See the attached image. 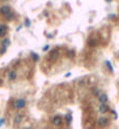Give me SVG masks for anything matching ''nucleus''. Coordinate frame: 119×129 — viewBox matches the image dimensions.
I'll list each match as a JSON object with an SVG mask.
<instances>
[{
    "label": "nucleus",
    "mask_w": 119,
    "mask_h": 129,
    "mask_svg": "<svg viewBox=\"0 0 119 129\" xmlns=\"http://www.w3.org/2000/svg\"><path fill=\"white\" fill-rule=\"evenodd\" d=\"M26 106V100L25 99H17L14 101V108L17 109H22Z\"/></svg>",
    "instance_id": "1"
},
{
    "label": "nucleus",
    "mask_w": 119,
    "mask_h": 129,
    "mask_svg": "<svg viewBox=\"0 0 119 129\" xmlns=\"http://www.w3.org/2000/svg\"><path fill=\"white\" fill-rule=\"evenodd\" d=\"M0 13L3 14V15H5V16H8L12 12H11V7L7 6V5H4V6L0 7Z\"/></svg>",
    "instance_id": "2"
},
{
    "label": "nucleus",
    "mask_w": 119,
    "mask_h": 129,
    "mask_svg": "<svg viewBox=\"0 0 119 129\" xmlns=\"http://www.w3.org/2000/svg\"><path fill=\"white\" fill-rule=\"evenodd\" d=\"M98 100L100 104H106V102L109 101V97H107L106 93H100V94L98 95Z\"/></svg>",
    "instance_id": "3"
},
{
    "label": "nucleus",
    "mask_w": 119,
    "mask_h": 129,
    "mask_svg": "<svg viewBox=\"0 0 119 129\" xmlns=\"http://www.w3.org/2000/svg\"><path fill=\"white\" fill-rule=\"evenodd\" d=\"M107 123H109V119H107L106 116H102V118L98 119V125L100 127H105Z\"/></svg>",
    "instance_id": "4"
},
{
    "label": "nucleus",
    "mask_w": 119,
    "mask_h": 129,
    "mask_svg": "<svg viewBox=\"0 0 119 129\" xmlns=\"http://www.w3.org/2000/svg\"><path fill=\"white\" fill-rule=\"evenodd\" d=\"M62 121H63V119H62L61 116H54L53 120H51V123H53L54 126H61Z\"/></svg>",
    "instance_id": "5"
},
{
    "label": "nucleus",
    "mask_w": 119,
    "mask_h": 129,
    "mask_svg": "<svg viewBox=\"0 0 119 129\" xmlns=\"http://www.w3.org/2000/svg\"><path fill=\"white\" fill-rule=\"evenodd\" d=\"M7 33V26L0 23V37H4Z\"/></svg>",
    "instance_id": "6"
},
{
    "label": "nucleus",
    "mask_w": 119,
    "mask_h": 129,
    "mask_svg": "<svg viewBox=\"0 0 119 129\" xmlns=\"http://www.w3.org/2000/svg\"><path fill=\"white\" fill-rule=\"evenodd\" d=\"M98 111L100 113H106L107 111H109V107L106 106V104H100L99 107H98Z\"/></svg>",
    "instance_id": "7"
},
{
    "label": "nucleus",
    "mask_w": 119,
    "mask_h": 129,
    "mask_svg": "<svg viewBox=\"0 0 119 129\" xmlns=\"http://www.w3.org/2000/svg\"><path fill=\"white\" fill-rule=\"evenodd\" d=\"M15 79H17V72L13 71V70L8 72V80L13 82V80H15Z\"/></svg>",
    "instance_id": "8"
},
{
    "label": "nucleus",
    "mask_w": 119,
    "mask_h": 129,
    "mask_svg": "<svg viewBox=\"0 0 119 129\" xmlns=\"http://www.w3.org/2000/svg\"><path fill=\"white\" fill-rule=\"evenodd\" d=\"M22 120H24V115H22V114H18V115H15V118H14V123H20Z\"/></svg>",
    "instance_id": "9"
},
{
    "label": "nucleus",
    "mask_w": 119,
    "mask_h": 129,
    "mask_svg": "<svg viewBox=\"0 0 119 129\" xmlns=\"http://www.w3.org/2000/svg\"><path fill=\"white\" fill-rule=\"evenodd\" d=\"M1 44H3V48H5V49H6V48L10 45V40H8V38H5Z\"/></svg>",
    "instance_id": "10"
},
{
    "label": "nucleus",
    "mask_w": 119,
    "mask_h": 129,
    "mask_svg": "<svg viewBox=\"0 0 119 129\" xmlns=\"http://www.w3.org/2000/svg\"><path fill=\"white\" fill-rule=\"evenodd\" d=\"M106 65H107V68L111 70V71H113V68H112V65H111V62H109V61H106Z\"/></svg>",
    "instance_id": "11"
},
{
    "label": "nucleus",
    "mask_w": 119,
    "mask_h": 129,
    "mask_svg": "<svg viewBox=\"0 0 119 129\" xmlns=\"http://www.w3.org/2000/svg\"><path fill=\"white\" fill-rule=\"evenodd\" d=\"M67 121H68V122H70V121H71V115H70V114H69V115H67Z\"/></svg>",
    "instance_id": "12"
},
{
    "label": "nucleus",
    "mask_w": 119,
    "mask_h": 129,
    "mask_svg": "<svg viewBox=\"0 0 119 129\" xmlns=\"http://www.w3.org/2000/svg\"><path fill=\"white\" fill-rule=\"evenodd\" d=\"M4 122H5V119H0V126H1Z\"/></svg>",
    "instance_id": "13"
},
{
    "label": "nucleus",
    "mask_w": 119,
    "mask_h": 129,
    "mask_svg": "<svg viewBox=\"0 0 119 129\" xmlns=\"http://www.w3.org/2000/svg\"><path fill=\"white\" fill-rule=\"evenodd\" d=\"M26 129H34V128H33V127H27Z\"/></svg>",
    "instance_id": "14"
},
{
    "label": "nucleus",
    "mask_w": 119,
    "mask_h": 129,
    "mask_svg": "<svg viewBox=\"0 0 119 129\" xmlns=\"http://www.w3.org/2000/svg\"><path fill=\"white\" fill-rule=\"evenodd\" d=\"M0 84H1V79H0Z\"/></svg>",
    "instance_id": "15"
}]
</instances>
